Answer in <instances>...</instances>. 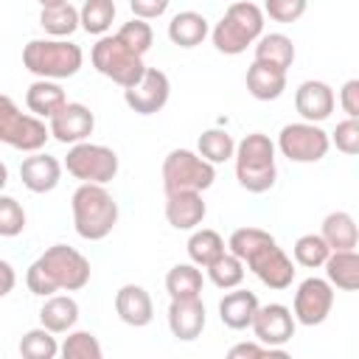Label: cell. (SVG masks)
Instances as JSON below:
<instances>
[{
	"label": "cell",
	"instance_id": "obj_1",
	"mask_svg": "<svg viewBox=\"0 0 359 359\" xmlns=\"http://www.w3.org/2000/svg\"><path fill=\"white\" fill-rule=\"evenodd\" d=\"M25 283L39 297L53 292H79L90 283V261L67 244H53L28 266Z\"/></svg>",
	"mask_w": 359,
	"mask_h": 359
},
{
	"label": "cell",
	"instance_id": "obj_2",
	"mask_svg": "<svg viewBox=\"0 0 359 359\" xmlns=\"http://www.w3.org/2000/svg\"><path fill=\"white\" fill-rule=\"evenodd\" d=\"M73 227L87 241H101L118 224V202L98 182H81L70 199Z\"/></svg>",
	"mask_w": 359,
	"mask_h": 359
},
{
	"label": "cell",
	"instance_id": "obj_3",
	"mask_svg": "<svg viewBox=\"0 0 359 359\" xmlns=\"http://www.w3.org/2000/svg\"><path fill=\"white\" fill-rule=\"evenodd\" d=\"M236 180L250 194H264L275 185V143L264 132H250L236 143Z\"/></svg>",
	"mask_w": 359,
	"mask_h": 359
},
{
	"label": "cell",
	"instance_id": "obj_4",
	"mask_svg": "<svg viewBox=\"0 0 359 359\" xmlns=\"http://www.w3.org/2000/svg\"><path fill=\"white\" fill-rule=\"evenodd\" d=\"M84 53L76 42L67 39H31L22 48V65L39 79H70L79 73Z\"/></svg>",
	"mask_w": 359,
	"mask_h": 359
},
{
	"label": "cell",
	"instance_id": "obj_5",
	"mask_svg": "<svg viewBox=\"0 0 359 359\" xmlns=\"http://www.w3.org/2000/svg\"><path fill=\"white\" fill-rule=\"evenodd\" d=\"M264 34V11L255 3H233L224 17L216 22V28L210 31V39L216 45L219 53L227 56H238L247 50V45H252L258 36Z\"/></svg>",
	"mask_w": 359,
	"mask_h": 359
},
{
	"label": "cell",
	"instance_id": "obj_6",
	"mask_svg": "<svg viewBox=\"0 0 359 359\" xmlns=\"http://www.w3.org/2000/svg\"><path fill=\"white\" fill-rule=\"evenodd\" d=\"M213 180H216L213 163H208L196 151L174 149L163 160V188H165V194H174V191H199L202 194L213 185Z\"/></svg>",
	"mask_w": 359,
	"mask_h": 359
},
{
	"label": "cell",
	"instance_id": "obj_7",
	"mask_svg": "<svg viewBox=\"0 0 359 359\" xmlns=\"http://www.w3.org/2000/svg\"><path fill=\"white\" fill-rule=\"evenodd\" d=\"M48 137L50 132L42 118L20 112L14 98L0 93V143L20 151H39Z\"/></svg>",
	"mask_w": 359,
	"mask_h": 359
},
{
	"label": "cell",
	"instance_id": "obj_8",
	"mask_svg": "<svg viewBox=\"0 0 359 359\" xmlns=\"http://www.w3.org/2000/svg\"><path fill=\"white\" fill-rule=\"evenodd\" d=\"M90 59H93V67H95L101 76L112 79V81L121 84V87H132V84L143 76V70H146L143 56L132 53L118 36H107V34L93 45Z\"/></svg>",
	"mask_w": 359,
	"mask_h": 359
},
{
	"label": "cell",
	"instance_id": "obj_9",
	"mask_svg": "<svg viewBox=\"0 0 359 359\" xmlns=\"http://www.w3.org/2000/svg\"><path fill=\"white\" fill-rule=\"evenodd\" d=\"M65 168H67V174H73L81 182L107 185L118 174V154L109 146L81 140V143L70 146V151L65 157Z\"/></svg>",
	"mask_w": 359,
	"mask_h": 359
},
{
	"label": "cell",
	"instance_id": "obj_10",
	"mask_svg": "<svg viewBox=\"0 0 359 359\" xmlns=\"http://www.w3.org/2000/svg\"><path fill=\"white\" fill-rule=\"evenodd\" d=\"M328 146H331L328 132L309 121L286 123L278 135V149L292 163H317L328 154Z\"/></svg>",
	"mask_w": 359,
	"mask_h": 359
},
{
	"label": "cell",
	"instance_id": "obj_11",
	"mask_svg": "<svg viewBox=\"0 0 359 359\" xmlns=\"http://www.w3.org/2000/svg\"><path fill=\"white\" fill-rule=\"evenodd\" d=\"M168 95H171V81L160 67H146L132 87H123V101L137 115L160 112L168 104Z\"/></svg>",
	"mask_w": 359,
	"mask_h": 359
},
{
	"label": "cell",
	"instance_id": "obj_12",
	"mask_svg": "<svg viewBox=\"0 0 359 359\" xmlns=\"http://www.w3.org/2000/svg\"><path fill=\"white\" fill-rule=\"evenodd\" d=\"M334 309V286L325 278H306L294 292V320L300 325H320Z\"/></svg>",
	"mask_w": 359,
	"mask_h": 359
},
{
	"label": "cell",
	"instance_id": "obj_13",
	"mask_svg": "<svg viewBox=\"0 0 359 359\" xmlns=\"http://www.w3.org/2000/svg\"><path fill=\"white\" fill-rule=\"evenodd\" d=\"M294 314L292 309H286L283 303H269V306H258L250 328L255 331V339L269 345V348H280L294 337Z\"/></svg>",
	"mask_w": 359,
	"mask_h": 359
},
{
	"label": "cell",
	"instance_id": "obj_14",
	"mask_svg": "<svg viewBox=\"0 0 359 359\" xmlns=\"http://www.w3.org/2000/svg\"><path fill=\"white\" fill-rule=\"evenodd\" d=\"M93 129H95V115L84 104L67 101L59 112H53L48 118V132L59 143H70V146L73 143H81V140H87L93 135Z\"/></svg>",
	"mask_w": 359,
	"mask_h": 359
},
{
	"label": "cell",
	"instance_id": "obj_15",
	"mask_svg": "<svg viewBox=\"0 0 359 359\" xmlns=\"http://www.w3.org/2000/svg\"><path fill=\"white\" fill-rule=\"evenodd\" d=\"M247 266L255 272V278H258L264 286L278 289V292H280V289H289L292 280H294V264H292V258H289L278 244H272V247H266L264 252H258Z\"/></svg>",
	"mask_w": 359,
	"mask_h": 359
},
{
	"label": "cell",
	"instance_id": "obj_16",
	"mask_svg": "<svg viewBox=\"0 0 359 359\" xmlns=\"http://www.w3.org/2000/svg\"><path fill=\"white\" fill-rule=\"evenodd\" d=\"M294 109L300 112L303 121L320 123V121L331 118V112H334V90L325 81L309 79L294 93Z\"/></svg>",
	"mask_w": 359,
	"mask_h": 359
},
{
	"label": "cell",
	"instance_id": "obj_17",
	"mask_svg": "<svg viewBox=\"0 0 359 359\" xmlns=\"http://www.w3.org/2000/svg\"><path fill=\"white\" fill-rule=\"evenodd\" d=\"M20 180L28 191L34 194H48L59 185L62 180V163L53 154H42V151H31V157H25L20 163Z\"/></svg>",
	"mask_w": 359,
	"mask_h": 359
},
{
	"label": "cell",
	"instance_id": "obj_18",
	"mask_svg": "<svg viewBox=\"0 0 359 359\" xmlns=\"http://www.w3.org/2000/svg\"><path fill=\"white\" fill-rule=\"evenodd\" d=\"M208 213L199 191H174L165 194V219L177 230H196Z\"/></svg>",
	"mask_w": 359,
	"mask_h": 359
},
{
	"label": "cell",
	"instance_id": "obj_19",
	"mask_svg": "<svg viewBox=\"0 0 359 359\" xmlns=\"http://www.w3.org/2000/svg\"><path fill=\"white\" fill-rule=\"evenodd\" d=\"M168 328L177 339L194 342L202 328H205V306L202 297H185V300H171L168 306Z\"/></svg>",
	"mask_w": 359,
	"mask_h": 359
},
{
	"label": "cell",
	"instance_id": "obj_20",
	"mask_svg": "<svg viewBox=\"0 0 359 359\" xmlns=\"http://www.w3.org/2000/svg\"><path fill=\"white\" fill-rule=\"evenodd\" d=\"M115 311H118L121 323H126L132 328H143L154 317V303H151V297H149V292L143 286L126 283L115 294Z\"/></svg>",
	"mask_w": 359,
	"mask_h": 359
},
{
	"label": "cell",
	"instance_id": "obj_21",
	"mask_svg": "<svg viewBox=\"0 0 359 359\" xmlns=\"http://www.w3.org/2000/svg\"><path fill=\"white\" fill-rule=\"evenodd\" d=\"M258 306H261V303H258L255 292L236 286L233 292H227V294L219 300V320H222L227 328H233V331H244V328H250V323H252Z\"/></svg>",
	"mask_w": 359,
	"mask_h": 359
},
{
	"label": "cell",
	"instance_id": "obj_22",
	"mask_svg": "<svg viewBox=\"0 0 359 359\" xmlns=\"http://www.w3.org/2000/svg\"><path fill=\"white\" fill-rule=\"evenodd\" d=\"M247 90L258 101H275L286 90V70L272 67L266 62H252L247 67Z\"/></svg>",
	"mask_w": 359,
	"mask_h": 359
},
{
	"label": "cell",
	"instance_id": "obj_23",
	"mask_svg": "<svg viewBox=\"0 0 359 359\" xmlns=\"http://www.w3.org/2000/svg\"><path fill=\"white\" fill-rule=\"evenodd\" d=\"M79 320V303L70 294H48L39 309V323L50 334H67Z\"/></svg>",
	"mask_w": 359,
	"mask_h": 359
},
{
	"label": "cell",
	"instance_id": "obj_24",
	"mask_svg": "<svg viewBox=\"0 0 359 359\" xmlns=\"http://www.w3.org/2000/svg\"><path fill=\"white\" fill-rule=\"evenodd\" d=\"M325 280L342 292L359 289V255L356 250H331L325 258Z\"/></svg>",
	"mask_w": 359,
	"mask_h": 359
},
{
	"label": "cell",
	"instance_id": "obj_25",
	"mask_svg": "<svg viewBox=\"0 0 359 359\" xmlns=\"http://www.w3.org/2000/svg\"><path fill=\"white\" fill-rule=\"evenodd\" d=\"M208 34H210L208 20L199 11H180L168 22V39L180 48H196L205 42Z\"/></svg>",
	"mask_w": 359,
	"mask_h": 359
},
{
	"label": "cell",
	"instance_id": "obj_26",
	"mask_svg": "<svg viewBox=\"0 0 359 359\" xmlns=\"http://www.w3.org/2000/svg\"><path fill=\"white\" fill-rule=\"evenodd\" d=\"M25 104H28L31 115H36V118H50L53 112H59V109L67 104V95H65V90H62L56 81H50V79H36V81L28 87V93H25Z\"/></svg>",
	"mask_w": 359,
	"mask_h": 359
},
{
	"label": "cell",
	"instance_id": "obj_27",
	"mask_svg": "<svg viewBox=\"0 0 359 359\" xmlns=\"http://www.w3.org/2000/svg\"><path fill=\"white\" fill-rule=\"evenodd\" d=\"M320 236H323V241H325L331 250H356V244H359L356 222H353V216L345 213V210L328 213V216L323 219Z\"/></svg>",
	"mask_w": 359,
	"mask_h": 359
},
{
	"label": "cell",
	"instance_id": "obj_28",
	"mask_svg": "<svg viewBox=\"0 0 359 359\" xmlns=\"http://www.w3.org/2000/svg\"><path fill=\"white\" fill-rule=\"evenodd\" d=\"M255 62L289 70L294 62V42L286 34H261L255 39Z\"/></svg>",
	"mask_w": 359,
	"mask_h": 359
},
{
	"label": "cell",
	"instance_id": "obj_29",
	"mask_svg": "<svg viewBox=\"0 0 359 359\" xmlns=\"http://www.w3.org/2000/svg\"><path fill=\"white\" fill-rule=\"evenodd\" d=\"M272 244H278L272 233H266V230H261V227H238V230H233V236H230V241H227V250H230L238 261H244V266H247L258 252H264V250L272 247Z\"/></svg>",
	"mask_w": 359,
	"mask_h": 359
},
{
	"label": "cell",
	"instance_id": "obj_30",
	"mask_svg": "<svg viewBox=\"0 0 359 359\" xmlns=\"http://www.w3.org/2000/svg\"><path fill=\"white\" fill-rule=\"evenodd\" d=\"M202 272L196 264H177L165 275V292L171 300H185V297H199L202 294Z\"/></svg>",
	"mask_w": 359,
	"mask_h": 359
},
{
	"label": "cell",
	"instance_id": "obj_31",
	"mask_svg": "<svg viewBox=\"0 0 359 359\" xmlns=\"http://www.w3.org/2000/svg\"><path fill=\"white\" fill-rule=\"evenodd\" d=\"M222 252H227V250H224V238H222L216 230L202 227V230H194V233H191V238H188V258H191V264L208 266V264H213Z\"/></svg>",
	"mask_w": 359,
	"mask_h": 359
},
{
	"label": "cell",
	"instance_id": "obj_32",
	"mask_svg": "<svg viewBox=\"0 0 359 359\" xmlns=\"http://www.w3.org/2000/svg\"><path fill=\"white\" fill-rule=\"evenodd\" d=\"M112 20H115V0H84V6L79 8V28H84L87 34L104 36Z\"/></svg>",
	"mask_w": 359,
	"mask_h": 359
},
{
	"label": "cell",
	"instance_id": "obj_33",
	"mask_svg": "<svg viewBox=\"0 0 359 359\" xmlns=\"http://www.w3.org/2000/svg\"><path fill=\"white\" fill-rule=\"evenodd\" d=\"M39 25H42L50 36H56V39L70 36V34L79 28V8L70 6V3L45 6V8L39 11Z\"/></svg>",
	"mask_w": 359,
	"mask_h": 359
},
{
	"label": "cell",
	"instance_id": "obj_34",
	"mask_svg": "<svg viewBox=\"0 0 359 359\" xmlns=\"http://www.w3.org/2000/svg\"><path fill=\"white\" fill-rule=\"evenodd\" d=\"M205 269H208L210 283L219 286V289H236V286H241V280H244V261H238L233 252H222V255H219L213 264H208Z\"/></svg>",
	"mask_w": 359,
	"mask_h": 359
},
{
	"label": "cell",
	"instance_id": "obj_35",
	"mask_svg": "<svg viewBox=\"0 0 359 359\" xmlns=\"http://www.w3.org/2000/svg\"><path fill=\"white\" fill-rule=\"evenodd\" d=\"M199 157H205L208 163H227L236 151V140L224 132V129H208L199 135Z\"/></svg>",
	"mask_w": 359,
	"mask_h": 359
},
{
	"label": "cell",
	"instance_id": "obj_36",
	"mask_svg": "<svg viewBox=\"0 0 359 359\" xmlns=\"http://www.w3.org/2000/svg\"><path fill=\"white\" fill-rule=\"evenodd\" d=\"M59 353L65 359H101L104 356V348L101 342L95 339V334L90 331H67L65 342L59 345Z\"/></svg>",
	"mask_w": 359,
	"mask_h": 359
},
{
	"label": "cell",
	"instance_id": "obj_37",
	"mask_svg": "<svg viewBox=\"0 0 359 359\" xmlns=\"http://www.w3.org/2000/svg\"><path fill=\"white\" fill-rule=\"evenodd\" d=\"M20 353L25 359H53L59 353V342L48 328H31L20 339Z\"/></svg>",
	"mask_w": 359,
	"mask_h": 359
},
{
	"label": "cell",
	"instance_id": "obj_38",
	"mask_svg": "<svg viewBox=\"0 0 359 359\" xmlns=\"http://www.w3.org/2000/svg\"><path fill=\"white\" fill-rule=\"evenodd\" d=\"M115 36H118L132 53H137V56H146L149 48H151V42H154V31H151L149 20H140V17H132L129 22H123Z\"/></svg>",
	"mask_w": 359,
	"mask_h": 359
},
{
	"label": "cell",
	"instance_id": "obj_39",
	"mask_svg": "<svg viewBox=\"0 0 359 359\" xmlns=\"http://www.w3.org/2000/svg\"><path fill=\"white\" fill-rule=\"evenodd\" d=\"M328 252H331V247L323 241L320 233H306V236H300V238L294 241V261H297L300 266H306V269L323 266L325 258H328Z\"/></svg>",
	"mask_w": 359,
	"mask_h": 359
},
{
	"label": "cell",
	"instance_id": "obj_40",
	"mask_svg": "<svg viewBox=\"0 0 359 359\" xmlns=\"http://www.w3.org/2000/svg\"><path fill=\"white\" fill-rule=\"evenodd\" d=\"M25 230V210L14 196H0V236L14 238Z\"/></svg>",
	"mask_w": 359,
	"mask_h": 359
},
{
	"label": "cell",
	"instance_id": "obj_41",
	"mask_svg": "<svg viewBox=\"0 0 359 359\" xmlns=\"http://www.w3.org/2000/svg\"><path fill=\"white\" fill-rule=\"evenodd\" d=\"M309 0H266L264 3V14H269V20L275 22H294L306 14Z\"/></svg>",
	"mask_w": 359,
	"mask_h": 359
},
{
	"label": "cell",
	"instance_id": "obj_42",
	"mask_svg": "<svg viewBox=\"0 0 359 359\" xmlns=\"http://www.w3.org/2000/svg\"><path fill=\"white\" fill-rule=\"evenodd\" d=\"M334 146L342 151V154H359V118H345L337 123L334 129Z\"/></svg>",
	"mask_w": 359,
	"mask_h": 359
},
{
	"label": "cell",
	"instance_id": "obj_43",
	"mask_svg": "<svg viewBox=\"0 0 359 359\" xmlns=\"http://www.w3.org/2000/svg\"><path fill=\"white\" fill-rule=\"evenodd\" d=\"M227 356L230 359H261V356H280L283 359L286 351L283 348H269L264 342H238L227 351Z\"/></svg>",
	"mask_w": 359,
	"mask_h": 359
},
{
	"label": "cell",
	"instance_id": "obj_44",
	"mask_svg": "<svg viewBox=\"0 0 359 359\" xmlns=\"http://www.w3.org/2000/svg\"><path fill=\"white\" fill-rule=\"evenodd\" d=\"M168 3H171V0H129V8H132V14L140 17V20H157V17L165 14Z\"/></svg>",
	"mask_w": 359,
	"mask_h": 359
},
{
	"label": "cell",
	"instance_id": "obj_45",
	"mask_svg": "<svg viewBox=\"0 0 359 359\" xmlns=\"http://www.w3.org/2000/svg\"><path fill=\"white\" fill-rule=\"evenodd\" d=\"M339 104L348 112V118H359V79H351L339 90Z\"/></svg>",
	"mask_w": 359,
	"mask_h": 359
},
{
	"label": "cell",
	"instance_id": "obj_46",
	"mask_svg": "<svg viewBox=\"0 0 359 359\" xmlns=\"http://www.w3.org/2000/svg\"><path fill=\"white\" fill-rule=\"evenodd\" d=\"M17 283V272L8 261H0V297H6Z\"/></svg>",
	"mask_w": 359,
	"mask_h": 359
},
{
	"label": "cell",
	"instance_id": "obj_47",
	"mask_svg": "<svg viewBox=\"0 0 359 359\" xmlns=\"http://www.w3.org/2000/svg\"><path fill=\"white\" fill-rule=\"evenodd\" d=\"M6 182H8V168H6V163L0 160V191L6 188Z\"/></svg>",
	"mask_w": 359,
	"mask_h": 359
},
{
	"label": "cell",
	"instance_id": "obj_48",
	"mask_svg": "<svg viewBox=\"0 0 359 359\" xmlns=\"http://www.w3.org/2000/svg\"><path fill=\"white\" fill-rule=\"evenodd\" d=\"M39 3H42V8H45V6H62V3H70V0H39Z\"/></svg>",
	"mask_w": 359,
	"mask_h": 359
}]
</instances>
